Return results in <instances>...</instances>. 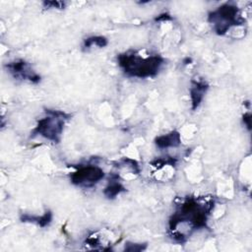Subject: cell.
Here are the masks:
<instances>
[{"label":"cell","mask_w":252,"mask_h":252,"mask_svg":"<svg viewBox=\"0 0 252 252\" xmlns=\"http://www.w3.org/2000/svg\"><path fill=\"white\" fill-rule=\"evenodd\" d=\"M214 208V201L198 202L194 197H187L169 219V230H174L180 224H186L189 233L207 226L208 216Z\"/></svg>","instance_id":"1"},{"label":"cell","mask_w":252,"mask_h":252,"mask_svg":"<svg viewBox=\"0 0 252 252\" xmlns=\"http://www.w3.org/2000/svg\"><path fill=\"white\" fill-rule=\"evenodd\" d=\"M117 62L128 77L145 79L155 77L160 70L164 59L158 54L144 57L136 51H127L117 56Z\"/></svg>","instance_id":"2"},{"label":"cell","mask_w":252,"mask_h":252,"mask_svg":"<svg viewBox=\"0 0 252 252\" xmlns=\"http://www.w3.org/2000/svg\"><path fill=\"white\" fill-rule=\"evenodd\" d=\"M46 116L39 119L32 131L31 137L41 136L53 143H59L64 130V125L71 115L62 110L45 109Z\"/></svg>","instance_id":"3"},{"label":"cell","mask_w":252,"mask_h":252,"mask_svg":"<svg viewBox=\"0 0 252 252\" xmlns=\"http://www.w3.org/2000/svg\"><path fill=\"white\" fill-rule=\"evenodd\" d=\"M208 21L213 25L217 34L222 35L234 26L244 24V19L240 16L239 9L230 3H225L208 15Z\"/></svg>","instance_id":"4"},{"label":"cell","mask_w":252,"mask_h":252,"mask_svg":"<svg viewBox=\"0 0 252 252\" xmlns=\"http://www.w3.org/2000/svg\"><path fill=\"white\" fill-rule=\"evenodd\" d=\"M104 177V171L97 165L87 164L79 166L70 174V180L80 187H93Z\"/></svg>","instance_id":"5"},{"label":"cell","mask_w":252,"mask_h":252,"mask_svg":"<svg viewBox=\"0 0 252 252\" xmlns=\"http://www.w3.org/2000/svg\"><path fill=\"white\" fill-rule=\"evenodd\" d=\"M6 68L15 79L29 81L33 84H37L40 82V76L32 70L30 63L23 59L9 62L6 65Z\"/></svg>","instance_id":"6"},{"label":"cell","mask_w":252,"mask_h":252,"mask_svg":"<svg viewBox=\"0 0 252 252\" xmlns=\"http://www.w3.org/2000/svg\"><path fill=\"white\" fill-rule=\"evenodd\" d=\"M208 89H209V85L204 80H192L191 81V87L189 90V94H190L192 110H196L199 107Z\"/></svg>","instance_id":"7"},{"label":"cell","mask_w":252,"mask_h":252,"mask_svg":"<svg viewBox=\"0 0 252 252\" xmlns=\"http://www.w3.org/2000/svg\"><path fill=\"white\" fill-rule=\"evenodd\" d=\"M155 144L159 149L175 148L181 144V136L177 131H171L167 134L160 135L155 139Z\"/></svg>","instance_id":"8"},{"label":"cell","mask_w":252,"mask_h":252,"mask_svg":"<svg viewBox=\"0 0 252 252\" xmlns=\"http://www.w3.org/2000/svg\"><path fill=\"white\" fill-rule=\"evenodd\" d=\"M119 176L117 174H111L107 186L103 190V194L108 199H114L120 193L125 192V187L118 181Z\"/></svg>","instance_id":"9"},{"label":"cell","mask_w":252,"mask_h":252,"mask_svg":"<svg viewBox=\"0 0 252 252\" xmlns=\"http://www.w3.org/2000/svg\"><path fill=\"white\" fill-rule=\"evenodd\" d=\"M22 221H29V222H34L40 227L47 226L51 220H52V213L50 211H46L42 216H32L29 214H24L21 216Z\"/></svg>","instance_id":"10"},{"label":"cell","mask_w":252,"mask_h":252,"mask_svg":"<svg viewBox=\"0 0 252 252\" xmlns=\"http://www.w3.org/2000/svg\"><path fill=\"white\" fill-rule=\"evenodd\" d=\"M107 43H108V41H107L106 37H104L102 35H94V36H90V37L86 38L84 40L83 47H84V49H89L94 45V46L101 48V47L106 46Z\"/></svg>","instance_id":"11"},{"label":"cell","mask_w":252,"mask_h":252,"mask_svg":"<svg viewBox=\"0 0 252 252\" xmlns=\"http://www.w3.org/2000/svg\"><path fill=\"white\" fill-rule=\"evenodd\" d=\"M147 244H142V243H130L128 242L125 244V250L126 251H141L146 249Z\"/></svg>","instance_id":"12"},{"label":"cell","mask_w":252,"mask_h":252,"mask_svg":"<svg viewBox=\"0 0 252 252\" xmlns=\"http://www.w3.org/2000/svg\"><path fill=\"white\" fill-rule=\"evenodd\" d=\"M43 5L45 8H56V9H63L65 3L62 1H44Z\"/></svg>","instance_id":"13"},{"label":"cell","mask_w":252,"mask_h":252,"mask_svg":"<svg viewBox=\"0 0 252 252\" xmlns=\"http://www.w3.org/2000/svg\"><path fill=\"white\" fill-rule=\"evenodd\" d=\"M242 120L244 122V124L246 125L247 129L250 131L251 130V114L249 112H246L243 117H242Z\"/></svg>","instance_id":"14"},{"label":"cell","mask_w":252,"mask_h":252,"mask_svg":"<svg viewBox=\"0 0 252 252\" xmlns=\"http://www.w3.org/2000/svg\"><path fill=\"white\" fill-rule=\"evenodd\" d=\"M171 19H172V18L170 17L169 14L163 13V14L159 15L158 17H157V18H156V21H169V20H171Z\"/></svg>","instance_id":"15"},{"label":"cell","mask_w":252,"mask_h":252,"mask_svg":"<svg viewBox=\"0 0 252 252\" xmlns=\"http://www.w3.org/2000/svg\"><path fill=\"white\" fill-rule=\"evenodd\" d=\"M192 60H191V58H189V57H187L185 60H184V64H190V62H191Z\"/></svg>","instance_id":"16"}]
</instances>
